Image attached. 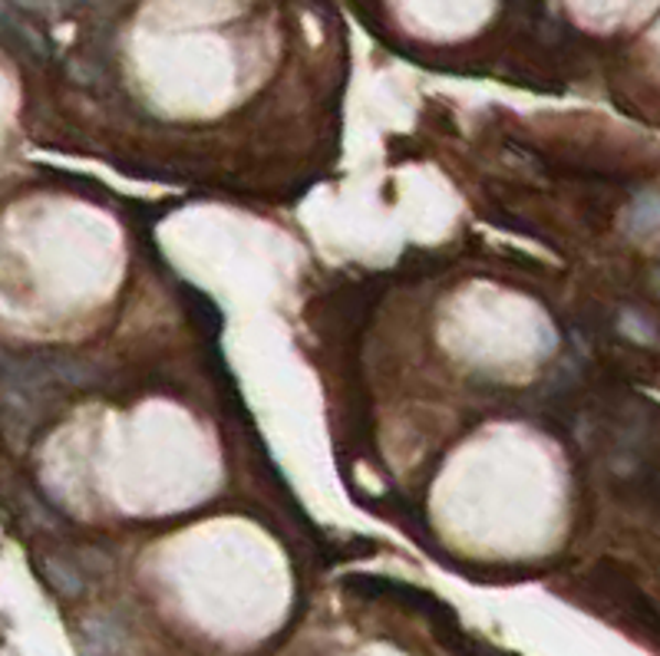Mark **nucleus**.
<instances>
[{
    "instance_id": "f257e3e1",
    "label": "nucleus",
    "mask_w": 660,
    "mask_h": 656,
    "mask_svg": "<svg viewBox=\"0 0 660 656\" xmlns=\"http://www.w3.org/2000/svg\"><path fill=\"white\" fill-rule=\"evenodd\" d=\"M343 588H347V591H356V594H363V598H386V601H396V604H403V607L419 611L423 617H429L439 631L456 634V614H453L443 601H436L433 594H426V591H416V588L400 584V581H386V578H360V574L343 578Z\"/></svg>"
},
{
    "instance_id": "f03ea898",
    "label": "nucleus",
    "mask_w": 660,
    "mask_h": 656,
    "mask_svg": "<svg viewBox=\"0 0 660 656\" xmlns=\"http://www.w3.org/2000/svg\"><path fill=\"white\" fill-rule=\"evenodd\" d=\"M3 33H7V43L17 46L26 60H33V63H50L53 46H50V40L26 20V13L7 7V10H3Z\"/></svg>"
},
{
    "instance_id": "7ed1b4c3",
    "label": "nucleus",
    "mask_w": 660,
    "mask_h": 656,
    "mask_svg": "<svg viewBox=\"0 0 660 656\" xmlns=\"http://www.w3.org/2000/svg\"><path fill=\"white\" fill-rule=\"evenodd\" d=\"M40 571L46 578V584L63 594V598H79L86 591V574L79 571L76 558H63V555H50L40 561Z\"/></svg>"
}]
</instances>
